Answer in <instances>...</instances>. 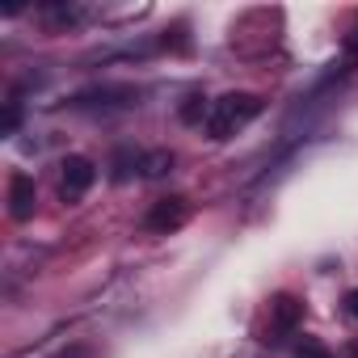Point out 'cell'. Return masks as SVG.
Instances as JSON below:
<instances>
[{"label": "cell", "mask_w": 358, "mask_h": 358, "mask_svg": "<svg viewBox=\"0 0 358 358\" xmlns=\"http://www.w3.org/2000/svg\"><path fill=\"white\" fill-rule=\"evenodd\" d=\"M9 215L13 220H30L34 215V177L30 173H13L9 177Z\"/></svg>", "instance_id": "4"}, {"label": "cell", "mask_w": 358, "mask_h": 358, "mask_svg": "<svg viewBox=\"0 0 358 358\" xmlns=\"http://www.w3.org/2000/svg\"><path fill=\"white\" fill-rule=\"evenodd\" d=\"M345 308H350V316H354V320H358V287H354V291H350V295H345Z\"/></svg>", "instance_id": "12"}, {"label": "cell", "mask_w": 358, "mask_h": 358, "mask_svg": "<svg viewBox=\"0 0 358 358\" xmlns=\"http://www.w3.org/2000/svg\"><path fill=\"white\" fill-rule=\"evenodd\" d=\"M190 220V203L182 199V194H173V199H160L152 211H148V232H156V236H169V232H177Z\"/></svg>", "instance_id": "3"}, {"label": "cell", "mask_w": 358, "mask_h": 358, "mask_svg": "<svg viewBox=\"0 0 358 358\" xmlns=\"http://www.w3.org/2000/svg\"><path fill=\"white\" fill-rule=\"evenodd\" d=\"M93 182H97V164L89 156H68L59 164V199L64 203H80Z\"/></svg>", "instance_id": "2"}, {"label": "cell", "mask_w": 358, "mask_h": 358, "mask_svg": "<svg viewBox=\"0 0 358 358\" xmlns=\"http://www.w3.org/2000/svg\"><path fill=\"white\" fill-rule=\"evenodd\" d=\"M299 316H303V303H299L295 295H274V303H270V324H274V333H291V329L299 324Z\"/></svg>", "instance_id": "5"}, {"label": "cell", "mask_w": 358, "mask_h": 358, "mask_svg": "<svg viewBox=\"0 0 358 358\" xmlns=\"http://www.w3.org/2000/svg\"><path fill=\"white\" fill-rule=\"evenodd\" d=\"M51 358H93L85 345H68V350H59V354H51Z\"/></svg>", "instance_id": "10"}, {"label": "cell", "mask_w": 358, "mask_h": 358, "mask_svg": "<svg viewBox=\"0 0 358 358\" xmlns=\"http://www.w3.org/2000/svg\"><path fill=\"white\" fill-rule=\"evenodd\" d=\"M177 114H182V122H207L211 118V106H207V97H186V106L182 110H177Z\"/></svg>", "instance_id": "7"}, {"label": "cell", "mask_w": 358, "mask_h": 358, "mask_svg": "<svg viewBox=\"0 0 358 358\" xmlns=\"http://www.w3.org/2000/svg\"><path fill=\"white\" fill-rule=\"evenodd\" d=\"M114 164H118V169H114V182H122V177H127V164H131V156H127V152H122V156H118V160H114Z\"/></svg>", "instance_id": "11"}, {"label": "cell", "mask_w": 358, "mask_h": 358, "mask_svg": "<svg viewBox=\"0 0 358 358\" xmlns=\"http://www.w3.org/2000/svg\"><path fill=\"white\" fill-rule=\"evenodd\" d=\"M262 114V97L257 93H228L211 106L207 118V139H232L236 131H245L253 118Z\"/></svg>", "instance_id": "1"}, {"label": "cell", "mask_w": 358, "mask_h": 358, "mask_svg": "<svg viewBox=\"0 0 358 358\" xmlns=\"http://www.w3.org/2000/svg\"><path fill=\"white\" fill-rule=\"evenodd\" d=\"M295 358H333V354H329V345H324V341H316V337H303V341L295 345Z\"/></svg>", "instance_id": "8"}, {"label": "cell", "mask_w": 358, "mask_h": 358, "mask_svg": "<svg viewBox=\"0 0 358 358\" xmlns=\"http://www.w3.org/2000/svg\"><path fill=\"white\" fill-rule=\"evenodd\" d=\"M17 118H22V114H17V106H9V110H5V122H0V131L13 135V131H17Z\"/></svg>", "instance_id": "9"}, {"label": "cell", "mask_w": 358, "mask_h": 358, "mask_svg": "<svg viewBox=\"0 0 358 358\" xmlns=\"http://www.w3.org/2000/svg\"><path fill=\"white\" fill-rule=\"evenodd\" d=\"M169 169H173V152H164V148H152V152L139 156V173L143 177H164Z\"/></svg>", "instance_id": "6"}, {"label": "cell", "mask_w": 358, "mask_h": 358, "mask_svg": "<svg viewBox=\"0 0 358 358\" xmlns=\"http://www.w3.org/2000/svg\"><path fill=\"white\" fill-rule=\"evenodd\" d=\"M345 51H350V55H358V26H354V34L345 38Z\"/></svg>", "instance_id": "13"}]
</instances>
